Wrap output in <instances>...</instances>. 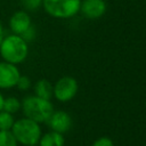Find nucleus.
<instances>
[{
  "mask_svg": "<svg viewBox=\"0 0 146 146\" xmlns=\"http://www.w3.org/2000/svg\"><path fill=\"white\" fill-rule=\"evenodd\" d=\"M24 2L29 9H36L42 3V0H24Z\"/></svg>",
  "mask_w": 146,
  "mask_h": 146,
  "instance_id": "obj_18",
  "label": "nucleus"
},
{
  "mask_svg": "<svg viewBox=\"0 0 146 146\" xmlns=\"http://www.w3.org/2000/svg\"><path fill=\"white\" fill-rule=\"evenodd\" d=\"M10 131L13 132L17 143L25 146L36 145L41 137L40 124L29 117H23L15 121Z\"/></svg>",
  "mask_w": 146,
  "mask_h": 146,
  "instance_id": "obj_3",
  "label": "nucleus"
},
{
  "mask_svg": "<svg viewBox=\"0 0 146 146\" xmlns=\"http://www.w3.org/2000/svg\"><path fill=\"white\" fill-rule=\"evenodd\" d=\"M78 92V82L72 76L60 78L54 86V96L59 102H68Z\"/></svg>",
  "mask_w": 146,
  "mask_h": 146,
  "instance_id": "obj_5",
  "label": "nucleus"
},
{
  "mask_svg": "<svg viewBox=\"0 0 146 146\" xmlns=\"http://www.w3.org/2000/svg\"><path fill=\"white\" fill-rule=\"evenodd\" d=\"M3 100H5V98H3L2 94L0 92V111H2V106H3Z\"/></svg>",
  "mask_w": 146,
  "mask_h": 146,
  "instance_id": "obj_20",
  "label": "nucleus"
},
{
  "mask_svg": "<svg viewBox=\"0 0 146 146\" xmlns=\"http://www.w3.org/2000/svg\"><path fill=\"white\" fill-rule=\"evenodd\" d=\"M64 143L65 140L63 133L51 130L44 135H41L39 146H64Z\"/></svg>",
  "mask_w": 146,
  "mask_h": 146,
  "instance_id": "obj_10",
  "label": "nucleus"
},
{
  "mask_svg": "<svg viewBox=\"0 0 146 146\" xmlns=\"http://www.w3.org/2000/svg\"><path fill=\"white\" fill-rule=\"evenodd\" d=\"M29 54L27 42L18 34H10L2 39L0 44V55L5 62L11 64L23 63Z\"/></svg>",
  "mask_w": 146,
  "mask_h": 146,
  "instance_id": "obj_1",
  "label": "nucleus"
},
{
  "mask_svg": "<svg viewBox=\"0 0 146 146\" xmlns=\"http://www.w3.org/2000/svg\"><path fill=\"white\" fill-rule=\"evenodd\" d=\"M31 146H36V145H31Z\"/></svg>",
  "mask_w": 146,
  "mask_h": 146,
  "instance_id": "obj_21",
  "label": "nucleus"
},
{
  "mask_svg": "<svg viewBox=\"0 0 146 146\" xmlns=\"http://www.w3.org/2000/svg\"><path fill=\"white\" fill-rule=\"evenodd\" d=\"M21 73L15 64L0 62V88L10 89L16 86Z\"/></svg>",
  "mask_w": 146,
  "mask_h": 146,
  "instance_id": "obj_6",
  "label": "nucleus"
},
{
  "mask_svg": "<svg viewBox=\"0 0 146 146\" xmlns=\"http://www.w3.org/2000/svg\"><path fill=\"white\" fill-rule=\"evenodd\" d=\"M46 123L52 131L65 133L72 127V117L65 111H54Z\"/></svg>",
  "mask_w": 146,
  "mask_h": 146,
  "instance_id": "obj_7",
  "label": "nucleus"
},
{
  "mask_svg": "<svg viewBox=\"0 0 146 146\" xmlns=\"http://www.w3.org/2000/svg\"><path fill=\"white\" fill-rule=\"evenodd\" d=\"M92 146H114L113 141L111 138L108 137H100L98 139H96L92 144Z\"/></svg>",
  "mask_w": 146,
  "mask_h": 146,
  "instance_id": "obj_16",
  "label": "nucleus"
},
{
  "mask_svg": "<svg viewBox=\"0 0 146 146\" xmlns=\"http://www.w3.org/2000/svg\"><path fill=\"white\" fill-rule=\"evenodd\" d=\"M16 86H17V88L19 90H27L31 87V80L26 75H21L18 81H17V83H16Z\"/></svg>",
  "mask_w": 146,
  "mask_h": 146,
  "instance_id": "obj_15",
  "label": "nucleus"
},
{
  "mask_svg": "<svg viewBox=\"0 0 146 146\" xmlns=\"http://www.w3.org/2000/svg\"><path fill=\"white\" fill-rule=\"evenodd\" d=\"M19 108H21V102L16 97H8L3 100L2 111H6L10 114H14V113L18 112Z\"/></svg>",
  "mask_w": 146,
  "mask_h": 146,
  "instance_id": "obj_12",
  "label": "nucleus"
},
{
  "mask_svg": "<svg viewBox=\"0 0 146 146\" xmlns=\"http://www.w3.org/2000/svg\"><path fill=\"white\" fill-rule=\"evenodd\" d=\"M81 0H42L43 9L55 18H71L80 11Z\"/></svg>",
  "mask_w": 146,
  "mask_h": 146,
  "instance_id": "obj_4",
  "label": "nucleus"
},
{
  "mask_svg": "<svg viewBox=\"0 0 146 146\" xmlns=\"http://www.w3.org/2000/svg\"><path fill=\"white\" fill-rule=\"evenodd\" d=\"M14 122L15 120L13 114L6 111H0V130H11Z\"/></svg>",
  "mask_w": 146,
  "mask_h": 146,
  "instance_id": "obj_13",
  "label": "nucleus"
},
{
  "mask_svg": "<svg viewBox=\"0 0 146 146\" xmlns=\"http://www.w3.org/2000/svg\"><path fill=\"white\" fill-rule=\"evenodd\" d=\"M34 94L40 98L50 100V98L54 96V86L48 80L41 79L34 84Z\"/></svg>",
  "mask_w": 146,
  "mask_h": 146,
  "instance_id": "obj_11",
  "label": "nucleus"
},
{
  "mask_svg": "<svg viewBox=\"0 0 146 146\" xmlns=\"http://www.w3.org/2000/svg\"><path fill=\"white\" fill-rule=\"evenodd\" d=\"M0 146H17V140L10 130H0Z\"/></svg>",
  "mask_w": 146,
  "mask_h": 146,
  "instance_id": "obj_14",
  "label": "nucleus"
},
{
  "mask_svg": "<svg viewBox=\"0 0 146 146\" xmlns=\"http://www.w3.org/2000/svg\"><path fill=\"white\" fill-rule=\"evenodd\" d=\"M3 38H5V36H3V27H2V25H1V23H0V44H1V41H2Z\"/></svg>",
  "mask_w": 146,
  "mask_h": 146,
  "instance_id": "obj_19",
  "label": "nucleus"
},
{
  "mask_svg": "<svg viewBox=\"0 0 146 146\" xmlns=\"http://www.w3.org/2000/svg\"><path fill=\"white\" fill-rule=\"evenodd\" d=\"M80 11L89 19L99 18L106 13V2L104 0H82Z\"/></svg>",
  "mask_w": 146,
  "mask_h": 146,
  "instance_id": "obj_8",
  "label": "nucleus"
},
{
  "mask_svg": "<svg viewBox=\"0 0 146 146\" xmlns=\"http://www.w3.org/2000/svg\"><path fill=\"white\" fill-rule=\"evenodd\" d=\"M26 42H29V41H32L34 38H35V30H34V27L31 25L22 35H21Z\"/></svg>",
  "mask_w": 146,
  "mask_h": 146,
  "instance_id": "obj_17",
  "label": "nucleus"
},
{
  "mask_svg": "<svg viewBox=\"0 0 146 146\" xmlns=\"http://www.w3.org/2000/svg\"><path fill=\"white\" fill-rule=\"evenodd\" d=\"M21 107L25 117L38 123H46L54 112L51 102L38 96H26L21 103Z\"/></svg>",
  "mask_w": 146,
  "mask_h": 146,
  "instance_id": "obj_2",
  "label": "nucleus"
},
{
  "mask_svg": "<svg viewBox=\"0 0 146 146\" xmlns=\"http://www.w3.org/2000/svg\"><path fill=\"white\" fill-rule=\"evenodd\" d=\"M31 26V17L27 13L23 10H18L13 14L9 19V27L14 32V34L22 35L29 27Z\"/></svg>",
  "mask_w": 146,
  "mask_h": 146,
  "instance_id": "obj_9",
  "label": "nucleus"
}]
</instances>
